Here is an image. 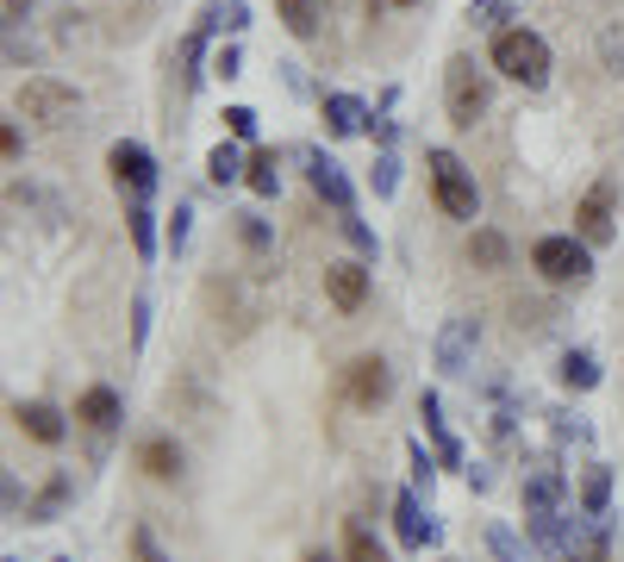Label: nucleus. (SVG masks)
<instances>
[{
	"mask_svg": "<svg viewBox=\"0 0 624 562\" xmlns=\"http://www.w3.org/2000/svg\"><path fill=\"white\" fill-rule=\"evenodd\" d=\"M56 562H69V557H56Z\"/></svg>",
	"mask_w": 624,
	"mask_h": 562,
	"instance_id": "c03bdc74",
	"label": "nucleus"
},
{
	"mask_svg": "<svg viewBox=\"0 0 624 562\" xmlns=\"http://www.w3.org/2000/svg\"><path fill=\"white\" fill-rule=\"evenodd\" d=\"M431 188H437V206L449 219H462V226L481 219V188H474V176L462 169L456 151H431Z\"/></svg>",
	"mask_w": 624,
	"mask_h": 562,
	"instance_id": "f03ea898",
	"label": "nucleus"
},
{
	"mask_svg": "<svg viewBox=\"0 0 624 562\" xmlns=\"http://www.w3.org/2000/svg\"><path fill=\"white\" fill-rule=\"evenodd\" d=\"M556 375H562V387H574V394H587V387H599V362L587 357V350H569Z\"/></svg>",
	"mask_w": 624,
	"mask_h": 562,
	"instance_id": "5701e85b",
	"label": "nucleus"
},
{
	"mask_svg": "<svg viewBox=\"0 0 624 562\" xmlns=\"http://www.w3.org/2000/svg\"><path fill=\"white\" fill-rule=\"evenodd\" d=\"M7 562H20V557H7Z\"/></svg>",
	"mask_w": 624,
	"mask_h": 562,
	"instance_id": "37998d69",
	"label": "nucleus"
},
{
	"mask_svg": "<svg viewBox=\"0 0 624 562\" xmlns=\"http://www.w3.org/2000/svg\"><path fill=\"white\" fill-rule=\"evenodd\" d=\"M238 231H244V244H250V251H269V226H263L256 213H244V219H238Z\"/></svg>",
	"mask_w": 624,
	"mask_h": 562,
	"instance_id": "c9c22d12",
	"label": "nucleus"
},
{
	"mask_svg": "<svg viewBox=\"0 0 624 562\" xmlns=\"http://www.w3.org/2000/svg\"><path fill=\"white\" fill-rule=\"evenodd\" d=\"M469 256L481 263V269H499V263L512 256V244H506L499 231H474V238H469Z\"/></svg>",
	"mask_w": 624,
	"mask_h": 562,
	"instance_id": "393cba45",
	"label": "nucleus"
},
{
	"mask_svg": "<svg viewBox=\"0 0 624 562\" xmlns=\"http://www.w3.org/2000/svg\"><path fill=\"white\" fill-rule=\"evenodd\" d=\"M394 525H399V544H406V550H424V544H437V525L424 519L419 494H399V500H394Z\"/></svg>",
	"mask_w": 624,
	"mask_h": 562,
	"instance_id": "f8f14e48",
	"label": "nucleus"
},
{
	"mask_svg": "<svg viewBox=\"0 0 624 562\" xmlns=\"http://www.w3.org/2000/svg\"><path fill=\"white\" fill-rule=\"evenodd\" d=\"M225 126H231L238 144H250V138H256V113H250V106H225Z\"/></svg>",
	"mask_w": 624,
	"mask_h": 562,
	"instance_id": "2f4dec72",
	"label": "nucleus"
},
{
	"mask_svg": "<svg viewBox=\"0 0 624 562\" xmlns=\"http://www.w3.org/2000/svg\"><path fill=\"white\" fill-rule=\"evenodd\" d=\"M344 544H349V562H387V557H381V544H374V537L362 532V525H349Z\"/></svg>",
	"mask_w": 624,
	"mask_h": 562,
	"instance_id": "c756f323",
	"label": "nucleus"
},
{
	"mask_svg": "<svg viewBox=\"0 0 624 562\" xmlns=\"http://www.w3.org/2000/svg\"><path fill=\"white\" fill-rule=\"evenodd\" d=\"M344 238H349V244H356V251H362V256H374V231L362 226L356 213H344Z\"/></svg>",
	"mask_w": 624,
	"mask_h": 562,
	"instance_id": "72a5a7b5",
	"label": "nucleus"
},
{
	"mask_svg": "<svg viewBox=\"0 0 624 562\" xmlns=\"http://www.w3.org/2000/svg\"><path fill=\"white\" fill-rule=\"evenodd\" d=\"M138 469H144V475H156V482H169L175 469H181L175 437H144V444H138Z\"/></svg>",
	"mask_w": 624,
	"mask_h": 562,
	"instance_id": "f3484780",
	"label": "nucleus"
},
{
	"mask_svg": "<svg viewBox=\"0 0 624 562\" xmlns=\"http://www.w3.org/2000/svg\"><path fill=\"white\" fill-rule=\"evenodd\" d=\"M324 126L338 131V138H356V131L369 126V106L356 101V94H324Z\"/></svg>",
	"mask_w": 624,
	"mask_h": 562,
	"instance_id": "ddd939ff",
	"label": "nucleus"
},
{
	"mask_svg": "<svg viewBox=\"0 0 624 562\" xmlns=\"http://www.w3.org/2000/svg\"><path fill=\"white\" fill-rule=\"evenodd\" d=\"M394 188H399V163H394V156H387V151H381V156H374V194L387 201Z\"/></svg>",
	"mask_w": 624,
	"mask_h": 562,
	"instance_id": "7c9ffc66",
	"label": "nucleus"
},
{
	"mask_svg": "<svg viewBox=\"0 0 624 562\" xmlns=\"http://www.w3.org/2000/svg\"><path fill=\"white\" fill-rule=\"evenodd\" d=\"M512 13H524V0H469V20L481 31H499Z\"/></svg>",
	"mask_w": 624,
	"mask_h": 562,
	"instance_id": "b1692460",
	"label": "nucleus"
},
{
	"mask_svg": "<svg viewBox=\"0 0 624 562\" xmlns=\"http://www.w3.org/2000/svg\"><path fill=\"white\" fill-rule=\"evenodd\" d=\"M75 419L94 425V432H113V425H119V394H113V387H88L81 407H75Z\"/></svg>",
	"mask_w": 624,
	"mask_h": 562,
	"instance_id": "2eb2a0df",
	"label": "nucleus"
},
{
	"mask_svg": "<svg viewBox=\"0 0 624 562\" xmlns=\"http://www.w3.org/2000/svg\"><path fill=\"white\" fill-rule=\"evenodd\" d=\"M324 294L338 312H362L369 301V269L362 263H324Z\"/></svg>",
	"mask_w": 624,
	"mask_h": 562,
	"instance_id": "6e6552de",
	"label": "nucleus"
},
{
	"mask_svg": "<svg viewBox=\"0 0 624 562\" xmlns=\"http://www.w3.org/2000/svg\"><path fill=\"white\" fill-rule=\"evenodd\" d=\"M275 13H281V26L294 31L300 44H306V38H319V26H324L319 0H275Z\"/></svg>",
	"mask_w": 624,
	"mask_h": 562,
	"instance_id": "dca6fc26",
	"label": "nucleus"
},
{
	"mask_svg": "<svg viewBox=\"0 0 624 562\" xmlns=\"http://www.w3.org/2000/svg\"><path fill=\"white\" fill-rule=\"evenodd\" d=\"M188 231H194V206H175V219H169V251L175 256L188 251Z\"/></svg>",
	"mask_w": 624,
	"mask_h": 562,
	"instance_id": "473e14b6",
	"label": "nucleus"
},
{
	"mask_svg": "<svg viewBox=\"0 0 624 562\" xmlns=\"http://www.w3.org/2000/svg\"><path fill=\"white\" fill-rule=\"evenodd\" d=\"M20 113L38 119V126H69L75 113H81V94L56 76H25L20 81Z\"/></svg>",
	"mask_w": 624,
	"mask_h": 562,
	"instance_id": "20e7f679",
	"label": "nucleus"
},
{
	"mask_svg": "<svg viewBox=\"0 0 624 562\" xmlns=\"http://www.w3.org/2000/svg\"><path fill=\"white\" fill-rule=\"evenodd\" d=\"M387 394H394V369H387L381 357H356L344 369V400H349V407L369 412V407H381Z\"/></svg>",
	"mask_w": 624,
	"mask_h": 562,
	"instance_id": "423d86ee",
	"label": "nucleus"
},
{
	"mask_svg": "<svg viewBox=\"0 0 624 562\" xmlns=\"http://www.w3.org/2000/svg\"><path fill=\"white\" fill-rule=\"evenodd\" d=\"M599 63H606L612 76H624V26H612L606 38H599Z\"/></svg>",
	"mask_w": 624,
	"mask_h": 562,
	"instance_id": "c85d7f7f",
	"label": "nucleus"
},
{
	"mask_svg": "<svg viewBox=\"0 0 624 562\" xmlns=\"http://www.w3.org/2000/svg\"><path fill=\"white\" fill-rule=\"evenodd\" d=\"M244 26H250L244 0H206V13H200V31H231V38H238Z\"/></svg>",
	"mask_w": 624,
	"mask_h": 562,
	"instance_id": "aec40b11",
	"label": "nucleus"
},
{
	"mask_svg": "<svg viewBox=\"0 0 624 562\" xmlns=\"http://www.w3.org/2000/svg\"><path fill=\"white\" fill-rule=\"evenodd\" d=\"M313 562H338V557H324V550H319V557H313Z\"/></svg>",
	"mask_w": 624,
	"mask_h": 562,
	"instance_id": "a19ab883",
	"label": "nucleus"
},
{
	"mask_svg": "<svg viewBox=\"0 0 624 562\" xmlns=\"http://www.w3.org/2000/svg\"><path fill=\"white\" fill-rule=\"evenodd\" d=\"M474 344H481V319H449L444 332H437V369L444 375H469Z\"/></svg>",
	"mask_w": 624,
	"mask_h": 562,
	"instance_id": "0eeeda50",
	"label": "nucleus"
},
{
	"mask_svg": "<svg viewBox=\"0 0 624 562\" xmlns=\"http://www.w3.org/2000/svg\"><path fill=\"white\" fill-rule=\"evenodd\" d=\"M138 562H169L163 550H156V537H150V532H138Z\"/></svg>",
	"mask_w": 624,
	"mask_h": 562,
	"instance_id": "58836bf2",
	"label": "nucleus"
},
{
	"mask_svg": "<svg viewBox=\"0 0 624 562\" xmlns=\"http://www.w3.org/2000/svg\"><path fill=\"white\" fill-rule=\"evenodd\" d=\"M612 201H619L612 181H594V188H587V201H581V213H574L587 244H606V238H612Z\"/></svg>",
	"mask_w": 624,
	"mask_h": 562,
	"instance_id": "9b49d317",
	"label": "nucleus"
},
{
	"mask_svg": "<svg viewBox=\"0 0 624 562\" xmlns=\"http://www.w3.org/2000/svg\"><path fill=\"white\" fill-rule=\"evenodd\" d=\"M531 263H537L544 281H574V288L594 276V256H587V244H574V238H537Z\"/></svg>",
	"mask_w": 624,
	"mask_h": 562,
	"instance_id": "39448f33",
	"label": "nucleus"
},
{
	"mask_svg": "<svg viewBox=\"0 0 624 562\" xmlns=\"http://www.w3.org/2000/svg\"><path fill=\"white\" fill-rule=\"evenodd\" d=\"M106 163H113L119 188H131V194H150V188H156V156H150L144 144H131V138H125V144H113V156H106Z\"/></svg>",
	"mask_w": 624,
	"mask_h": 562,
	"instance_id": "1a4fd4ad",
	"label": "nucleus"
},
{
	"mask_svg": "<svg viewBox=\"0 0 624 562\" xmlns=\"http://www.w3.org/2000/svg\"><path fill=\"white\" fill-rule=\"evenodd\" d=\"M606 507H612V469H587V475H581V512H587V519H606Z\"/></svg>",
	"mask_w": 624,
	"mask_h": 562,
	"instance_id": "4be33fe9",
	"label": "nucleus"
},
{
	"mask_svg": "<svg viewBox=\"0 0 624 562\" xmlns=\"http://www.w3.org/2000/svg\"><path fill=\"white\" fill-rule=\"evenodd\" d=\"M244 181L263 194V201H269V194H281V169H275V156H250V176Z\"/></svg>",
	"mask_w": 624,
	"mask_h": 562,
	"instance_id": "a878e982",
	"label": "nucleus"
},
{
	"mask_svg": "<svg viewBox=\"0 0 624 562\" xmlns=\"http://www.w3.org/2000/svg\"><path fill=\"white\" fill-rule=\"evenodd\" d=\"M444 101H449V126L469 131L481 113H487V101H494V88H487V76L474 69L469 56H449L444 69Z\"/></svg>",
	"mask_w": 624,
	"mask_h": 562,
	"instance_id": "7ed1b4c3",
	"label": "nucleus"
},
{
	"mask_svg": "<svg viewBox=\"0 0 624 562\" xmlns=\"http://www.w3.org/2000/svg\"><path fill=\"white\" fill-rule=\"evenodd\" d=\"M150 337V301H138V307H131V344H144Z\"/></svg>",
	"mask_w": 624,
	"mask_h": 562,
	"instance_id": "4c0bfd02",
	"label": "nucleus"
},
{
	"mask_svg": "<svg viewBox=\"0 0 624 562\" xmlns=\"http://www.w3.org/2000/svg\"><path fill=\"white\" fill-rule=\"evenodd\" d=\"M419 419H424V432L437 437V462H449V469H456V462H462V450H456V437L444 432V407H437V394H424V400H419Z\"/></svg>",
	"mask_w": 624,
	"mask_h": 562,
	"instance_id": "412c9836",
	"label": "nucleus"
},
{
	"mask_svg": "<svg viewBox=\"0 0 624 562\" xmlns=\"http://www.w3.org/2000/svg\"><path fill=\"white\" fill-rule=\"evenodd\" d=\"M306 176H313V194H319V201H331L338 213H356V188H349V176H344V163H338V156L319 151Z\"/></svg>",
	"mask_w": 624,
	"mask_h": 562,
	"instance_id": "9d476101",
	"label": "nucleus"
},
{
	"mask_svg": "<svg viewBox=\"0 0 624 562\" xmlns=\"http://www.w3.org/2000/svg\"><path fill=\"white\" fill-rule=\"evenodd\" d=\"M25 7H31V0H7V26H20V20H25Z\"/></svg>",
	"mask_w": 624,
	"mask_h": 562,
	"instance_id": "ea45409f",
	"label": "nucleus"
},
{
	"mask_svg": "<svg viewBox=\"0 0 624 562\" xmlns=\"http://www.w3.org/2000/svg\"><path fill=\"white\" fill-rule=\"evenodd\" d=\"M244 176H250L244 151H238V144H213V156H206V181H213V188H231V181H244Z\"/></svg>",
	"mask_w": 624,
	"mask_h": 562,
	"instance_id": "6ab92c4d",
	"label": "nucleus"
},
{
	"mask_svg": "<svg viewBox=\"0 0 624 562\" xmlns=\"http://www.w3.org/2000/svg\"><path fill=\"white\" fill-rule=\"evenodd\" d=\"M494 69L499 76H512L519 88H544L549 81V44L537 31H499L494 38Z\"/></svg>",
	"mask_w": 624,
	"mask_h": 562,
	"instance_id": "f257e3e1",
	"label": "nucleus"
},
{
	"mask_svg": "<svg viewBox=\"0 0 624 562\" xmlns=\"http://www.w3.org/2000/svg\"><path fill=\"white\" fill-rule=\"evenodd\" d=\"M487 550H494V562H524V544L506 532V525H494V532H487Z\"/></svg>",
	"mask_w": 624,
	"mask_h": 562,
	"instance_id": "cd10ccee",
	"label": "nucleus"
},
{
	"mask_svg": "<svg viewBox=\"0 0 624 562\" xmlns=\"http://www.w3.org/2000/svg\"><path fill=\"white\" fill-rule=\"evenodd\" d=\"M125 219H131V244H138V256H150V251H156V226H150V206H131Z\"/></svg>",
	"mask_w": 624,
	"mask_h": 562,
	"instance_id": "bb28decb",
	"label": "nucleus"
},
{
	"mask_svg": "<svg viewBox=\"0 0 624 562\" xmlns=\"http://www.w3.org/2000/svg\"><path fill=\"white\" fill-rule=\"evenodd\" d=\"M406 457H412V475L431 487V475H437V469H431V457H424V444H406Z\"/></svg>",
	"mask_w": 624,
	"mask_h": 562,
	"instance_id": "e433bc0d",
	"label": "nucleus"
},
{
	"mask_svg": "<svg viewBox=\"0 0 624 562\" xmlns=\"http://www.w3.org/2000/svg\"><path fill=\"white\" fill-rule=\"evenodd\" d=\"M399 7H412V0H399Z\"/></svg>",
	"mask_w": 624,
	"mask_h": 562,
	"instance_id": "79ce46f5",
	"label": "nucleus"
},
{
	"mask_svg": "<svg viewBox=\"0 0 624 562\" xmlns=\"http://www.w3.org/2000/svg\"><path fill=\"white\" fill-rule=\"evenodd\" d=\"M524 512H531V519L562 512V475H556V469H537V475L524 482Z\"/></svg>",
	"mask_w": 624,
	"mask_h": 562,
	"instance_id": "4468645a",
	"label": "nucleus"
},
{
	"mask_svg": "<svg viewBox=\"0 0 624 562\" xmlns=\"http://www.w3.org/2000/svg\"><path fill=\"white\" fill-rule=\"evenodd\" d=\"M213 76H225V81H231V76H244V51H238V44H225V51L213 56Z\"/></svg>",
	"mask_w": 624,
	"mask_h": 562,
	"instance_id": "f704fd0d",
	"label": "nucleus"
},
{
	"mask_svg": "<svg viewBox=\"0 0 624 562\" xmlns=\"http://www.w3.org/2000/svg\"><path fill=\"white\" fill-rule=\"evenodd\" d=\"M13 419H20V425L38 437V444H63V412L44 407V400H31V407H13Z\"/></svg>",
	"mask_w": 624,
	"mask_h": 562,
	"instance_id": "a211bd4d",
	"label": "nucleus"
}]
</instances>
